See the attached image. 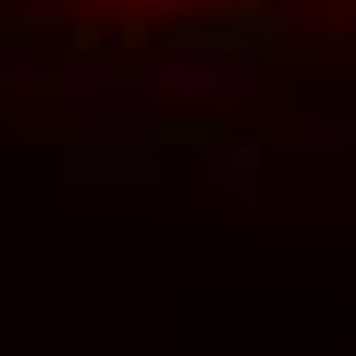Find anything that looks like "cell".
Instances as JSON below:
<instances>
[{
    "mask_svg": "<svg viewBox=\"0 0 356 356\" xmlns=\"http://www.w3.org/2000/svg\"><path fill=\"white\" fill-rule=\"evenodd\" d=\"M99 13H209V0H99Z\"/></svg>",
    "mask_w": 356,
    "mask_h": 356,
    "instance_id": "cell-1",
    "label": "cell"
}]
</instances>
